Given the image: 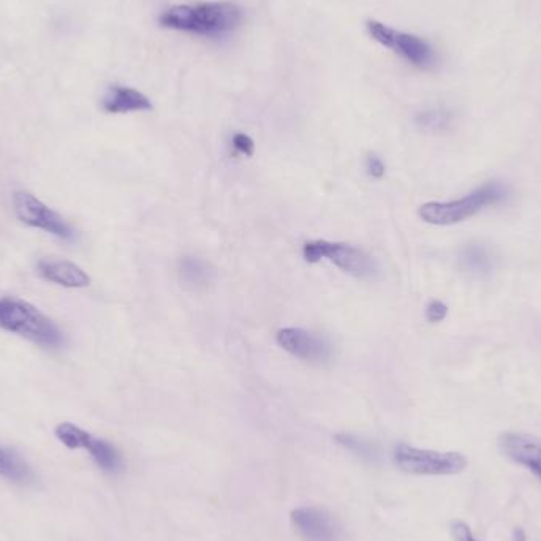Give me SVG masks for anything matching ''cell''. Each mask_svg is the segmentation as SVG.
Segmentation results:
<instances>
[{"label": "cell", "mask_w": 541, "mask_h": 541, "mask_svg": "<svg viewBox=\"0 0 541 541\" xmlns=\"http://www.w3.org/2000/svg\"><path fill=\"white\" fill-rule=\"evenodd\" d=\"M277 344L306 363H325L333 355L330 342L325 337L303 330V328H284L277 331Z\"/></svg>", "instance_id": "8"}, {"label": "cell", "mask_w": 541, "mask_h": 541, "mask_svg": "<svg viewBox=\"0 0 541 541\" xmlns=\"http://www.w3.org/2000/svg\"><path fill=\"white\" fill-rule=\"evenodd\" d=\"M394 466L409 475L418 477H447L458 475L467 467V458L456 451L423 450L407 443H398L393 448Z\"/></svg>", "instance_id": "4"}, {"label": "cell", "mask_w": 541, "mask_h": 541, "mask_svg": "<svg viewBox=\"0 0 541 541\" xmlns=\"http://www.w3.org/2000/svg\"><path fill=\"white\" fill-rule=\"evenodd\" d=\"M0 477L18 486H32L37 481L32 467L18 453L4 447H0Z\"/></svg>", "instance_id": "13"}, {"label": "cell", "mask_w": 541, "mask_h": 541, "mask_svg": "<svg viewBox=\"0 0 541 541\" xmlns=\"http://www.w3.org/2000/svg\"><path fill=\"white\" fill-rule=\"evenodd\" d=\"M13 212L16 219L27 227L37 228L65 241L75 239L72 225L59 212L48 208L43 201L38 200L27 190H16L13 193Z\"/></svg>", "instance_id": "7"}, {"label": "cell", "mask_w": 541, "mask_h": 541, "mask_svg": "<svg viewBox=\"0 0 541 541\" xmlns=\"http://www.w3.org/2000/svg\"><path fill=\"white\" fill-rule=\"evenodd\" d=\"M461 263L469 273L478 274V276L489 273L492 268L491 255L480 244H470L462 250Z\"/></svg>", "instance_id": "17"}, {"label": "cell", "mask_w": 541, "mask_h": 541, "mask_svg": "<svg viewBox=\"0 0 541 541\" xmlns=\"http://www.w3.org/2000/svg\"><path fill=\"white\" fill-rule=\"evenodd\" d=\"M366 171L372 179H382L386 171L385 163L379 156L369 154L366 159Z\"/></svg>", "instance_id": "22"}, {"label": "cell", "mask_w": 541, "mask_h": 541, "mask_svg": "<svg viewBox=\"0 0 541 541\" xmlns=\"http://www.w3.org/2000/svg\"><path fill=\"white\" fill-rule=\"evenodd\" d=\"M451 535H453L454 541H477L473 537L470 527L462 521H454L451 524Z\"/></svg>", "instance_id": "23"}, {"label": "cell", "mask_w": 541, "mask_h": 541, "mask_svg": "<svg viewBox=\"0 0 541 541\" xmlns=\"http://www.w3.org/2000/svg\"><path fill=\"white\" fill-rule=\"evenodd\" d=\"M243 18V10L233 2H205L170 7L160 15L159 24L170 31L220 38L233 34Z\"/></svg>", "instance_id": "1"}, {"label": "cell", "mask_w": 541, "mask_h": 541, "mask_svg": "<svg viewBox=\"0 0 541 541\" xmlns=\"http://www.w3.org/2000/svg\"><path fill=\"white\" fill-rule=\"evenodd\" d=\"M500 445L511 461L526 467L541 481V440L523 432H507Z\"/></svg>", "instance_id": "10"}, {"label": "cell", "mask_w": 541, "mask_h": 541, "mask_svg": "<svg viewBox=\"0 0 541 541\" xmlns=\"http://www.w3.org/2000/svg\"><path fill=\"white\" fill-rule=\"evenodd\" d=\"M366 31L375 43L393 51L409 62L413 67L420 70H429L436 64V51L424 38L409 32L398 31L393 27L380 23L377 19H369L366 23Z\"/></svg>", "instance_id": "5"}, {"label": "cell", "mask_w": 541, "mask_h": 541, "mask_svg": "<svg viewBox=\"0 0 541 541\" xmlns=\"http://www.w3.org/2000/svg\"><path fill=\"white\" fill-rule=\"evenodd\" d=\"M448 306L439 299H434L426 307V320L431 323H440L447 318Z\"/></svg>", "instance_id": "21"}, {"label": "cell", "mask_w": 541, "mask_h": 541, "mask_svg": "<svg viewBox=\"0 0 541 541\" xmlns=\"http://www.w3.org/2000/svg\"><path fill=\"white\" fill-rule=\"evenodd\" d=\"M231 146H233V149H235L238 154H241V156H254V140H252L249 135H246V133H235L233 138H231Z\"/></svg>", "instance_id": "20"}, {"label": "cell", "mask_w": 541, "mask_h": 541, "mask_svg": "<svg viewBox=\"0 0 541 541\" xmlns=\"http://www.w3.org/2000/svg\"><path fill=\"white\" fill-rule=\"evenodd\" d=\"M303 257L312 265L325 258L328 262L334 263L337 268L358 279H375L380 273L379 263L375 262L374 257L349 244L311 241L304 244Z\"/></svg>", "instance_id": "6"}, {"label": "cell", "mask_w": 541, "mask_h": 541, "mask_svg": "<svg viewBox=\"0 0 541 541\" xmlns=\"http://www.w3.org/2000/svg\"><path fill=\"white\" fill-rule=\"evenodd\" d=\"M292 524L301 541L341 540V527L325 508H296L292 511Z\"/></svg>", "instance_id": "9"}, {"label": "cell", "mask_w": 541, "mask_h": 541, "mask_svg": "<svg viewBox=\"0 0 541 541\" xmlns=\"http://www.w3.org/2000/svg\"><path fill=\"white\" fill-rule=\"evenodd\" d=\"M451 114L442 108L420 111L415 118L418 127L426 132H442L450 125Z\"/></svg>", "instance_id": "18"}, {"label": "cell", "mask_w": 541, "mask_h": 541, "mask_svg": "<svg viewBox=\"0 0 541 541\" xmlns=\"http://www.w3.org/2000/svg\"><path fill=\"white\" fill-rule=\"evenodd\" d=\"M54 436L69 450H86L92 434L76 424L65 421V423L57 424Z\"/></svg>", "instance_id": "16"}, {"label": "cell", "mask_w": 541, "mask_h": 541, "mask_svg": "<svg viewBox=\"0 0 541 541\" xmlns=\"http://www.w3.org/2000/svg\"><path fill=\"white\" fill-rule=\"evenodd\" d=\"M38 276L50 284L64 288H86L91 285V277L80 266L61 260H40L37 265Z\"/></svg>", "instance_id": "11"}, {"label": "cell", "mask_w": 541, "mask_h": 541, "mask_svg": "<svg viewBox=\"0 0 541 541\" xmlns=\"http://www.w3.org/2000/svg\"><path fill=\"white\" fill-rule=\"evenodd\" d=\"M0 330L23 337L43 349H62L65 345L59 326L23 299L0 298Z\"/></svg>", "instance_id": "2"}, {"label": "cell", "mask_w": 541, "mask_h": 541, "mask_svg": "<svg viewBox=\"0 0 541 541\" xmlns=\"http://www.w3.org/2000/svg\"><path fill=\"white\" fill-rule=\"evenodd\" d=\"M507 198V187L502 186L500 182H488L485 186L478 187L458 200L426 203L421 206L418 214L426 224L450 227V225L461 224L489 206L504 203Z\"/></svg>", "instance_id": "3"}, {"label": "cell", "mask_w": 541, "mask_h": 541, "mask_svg": "<svg viewBox=\"0 0 541 541\" xmlns=\"http://www.w3.org/2000/svg\"><path fill=\"white\" fill-rule=\"evenodd\" d=\"M179 277L182 284L192 290H205L214 280V271L211 266L197 257H184L178 265Z\"/></svg>", "instance_id": "15"}, {"label": "cell", "mask_w": 541, "mask_h": 541, "mask_svg": "<svg viewBox=\"0 0 541 541\" xmlns=\"http://www.w3.org/2000/svg\"><path fill=\"white\" fill-rule=\"evenodd\" d=\"M86 451L91 454L95 466L106 473H119L125 469L124 456L113 443L99 437H91Z\"/></svg>", "instance_id": "14"}, {"label": "cell", "mask_w": 541, "mask_h": 541, "mask_svg": "<svg viewBox=\"0 0 541 541\" xmlns=\"http://www.w3.org/2000/svg\"><path fill=\"white\" fill-rule=\"evenodd\" d=\"M102 108L108 114L137 113V111H151L152 102L148 95L138 89L113 84L102 100Z\"/></svg>", "instance_id": "12"}, {"label": "cell", "mask_w": 541, "mask_h": 541, "mask_svg": "<svg viewBox=\"0 0 541 541\" xmlns=\"http://www.w3.org/2000/svg\"><path fill=\"white\" fill-rule=\"evenodd\" d=\"M336 440L339 445L353 451L356 456H361L364 459H372L375 456V450L371 443L364 442L358 437L350 436V434H337Z\"/></svg>", "instance_id": "19"}]
</instances>
